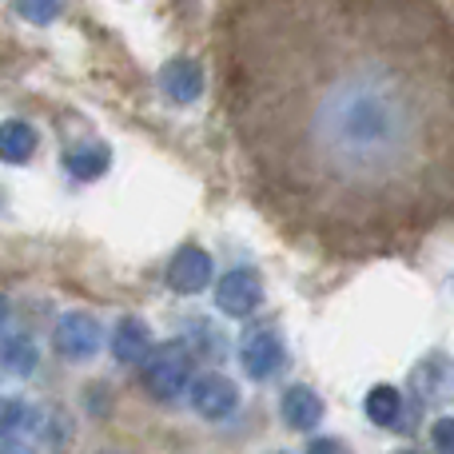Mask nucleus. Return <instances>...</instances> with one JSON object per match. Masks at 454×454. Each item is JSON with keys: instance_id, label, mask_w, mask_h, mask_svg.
<instances>
[{"instance_id": "1", "label": "nucleus", "mask_w": 454, "mask_h": 454, "mask_svg": "<svg viewBox=\"0 0 454 454\" xmlns=\"http://www.w3.org/2000/svg\"><path fill=\"white\" fill-rule=\"evenodd\" d=\"M243 148L343 220L407 212L454 176V24L434 0H227Z\"/></svg>"}, {"instance_id": "2", "label": "nucleus", "mask_w": 454, "mask_h": 454, "mask_svg": "<svg viewBox=\"0 0 454 454\" xmlns=\"http://www.w3.org/2000/svg\"><path fill=\"white\" fill-rule=\"evenodd\" d=\"M140 383L156 403H176L192 387V355L180 343L152 347V355L140 363Z\"/></svg>"}, {"instance_id": "3", "label": "nucleus", "mask_w": 454, "mask_h": 454, "mask_svg": "<svg viewBox=\"0 0 454 454\" xmlns=\"http://www.w3.org/2000/svg\"><path fill=\"white\" fill-rule=\"evenodd\" d=\"M52 343H56V351H60V359L88 363L104 347V327H100V319H96V315L68 311V315H60V323H56Z\"/></svg>"}, {"instance_id": "4", "label": "nucleus", "mask_w": 454, "mask_h": 454, "mask_svg": "<svg viewBox=\"0 0 454 454\" xmlns=\"http://www.w3.org/2000/svg\"><path fill=\"white\" fill-rule=\"evenodd\" d=\"M188 399H192V407H196L200 419L223 423V419H231L235 411H239V387H235L227 375H220V371H207V375L192 379Z\"/></svg>"}, {"instance_id": "5", "label": "nucleus", "mask_w": 454, "mask_h": 454, "mask_svg": "<svg viewBox=\"0 0 454 454\" xmlns=\"http://www.w3.org/2000/svg\"><path fill=\"white\" fill-rule=\"evenodd\" d=\"M283 359H287V351H283L279 331L255 327V331H247V335L239 339V367H243V375L271 379L275 371L283 367Z\"/></svg>"}, {"instance_id": "6", "label": "nucleus", "mask_w": 454, "mask_h": 454, "mask_svg": "<svg viewBox=\"0 0 454 454\" xmlns=\"http://www.w3.org/2000/svg\"><path fill=\"white\" fill-rule=\"evenodd\" d=\"M259 303H263V283L255 271H227L215 283V307L227 319H247L259 311Z\"/></svg>"}, {"instance_id": "7", "label": "nucleus", "mask_w": 454, "mask_h": 454, "mask_svg": "<svg viewBox=\"0 0 454 454\" xmlns=\"http://www.w3.org/2000/svg\"><path fill=\"white\" fill-rule=\"evenodd\" d=\"M215 267H212V255L200 247H184L176 251V259L168 263V287L180 291V295H196L212 283Z\"/></svg>"}, {"instance_id": "8", "label": "nucleus", "mask_w": 454, "mask_h": 454, "mask_svg": "<svg viewBox=\"0 0 454 454\" xmlns=\"http://www.w3.org/2000/svg\"><path fill=\"white\" fill-rule=\"evenodd\" d=\"M152 327L144 319H136V315H124V319L116 323V331H112V355H116V363H124V367H140L144 359L152 355Z\"/></svg>"}, {"instance_id": "9", "label": "nucleus", "mask_w": 454, "mask_h": 454, "mask_svg": "<svg viewBox=\"0 0 454 454\" xmlns=\"http://www.w3.org/2000/svg\"><path fill=\"white\" fill-rule=\"evenodd\" d=\"M279 415H283V423H287L291 431H299V434L315 431V427L323 423V399L311 391V387L295 383V387H287V391H283Z\"/></svg>"}, {"instance_id": "10", "label": "nucleus", "mask_w": 454, "mask_h": 454, "mask_svg": "<svg viewBox=\"0 0 454 454\" xmlns=\"http://www.w3.org/2000/svg\"><path fill=\"white\" fill-rule=\"evenodd\" d=\"M363 411H367V419L375 427H399L403 423V411H407V403H403V395H399V387H387V383H379V387H371L367 391V399H363Z\"/></svg>"}, {"instance_id": "11", "label": "nucleus", "mask_w": 454, "mask_h": 454, "mask_svg": "<svg viewBox=\"0 0 454 454\" xmlns=\"http://www.w3.org/2000/svg\"><path fill=\"white\" fill-rule=\"evenodd\" d=\"M36 363H40V351H36V343H32L28 335L0 339V367H4L8 375L24 379V375H32V371H36Z\"/></svg>"}, {"instance_id": "12", "label": "nucleus", "mask_w": 454, "mask_h": 454, "mask_svg": "<svg viewBox=\"0 0 454 454\" xmlns=\"http://www.w3.org/2000/svg\"><path fill=\"white\" fill-rule=\"evenodd\" d=\"M32 415L36 407L16 395H0V439H16V434H28L32 431Z\"/></svg>"}, {"instance_id": "13", "label": "nucleus", "mask_w": 454, "mask_h": 454, "mask_svg": "<svg viewBox=\"0 0 454 454\" xmlns=\"http://www.w3.org/2000/svg\"><path fill=\"white\" fill-rule=\"evenodd\" d=\"M32 148H36V136H32L24 124H8L4 132H0V156L12 160V164L28 160V156H32Z\"/></svg>"}, {"instance_id": "14", "label": "nucleus", "mask_w": 454, "mask_h": 454, "mask_svg": "<svg viewBox=\"0 0 454 454\" xmlns=\"http://www.w3.org/2000/svg\"><path fill=\"white\" fill-rule=\"evenodd\" d=\"M431 442H434V450L454 454V415L434 419V427H431Z\"/></svg>"}, {"instance_id": "15", "label": "nucleus", "mask_w": 454, "mask_h": 454, "mask_svg": "<svg viewBox=\"0 0 454 454\" xmlns=\"http://www.w3.org/2000/svg\"><path fill=\"white\" fill-rule=\"evenodd\" d=\"M307 454H343V447H339L335 439H311V447H307Z\"/></svg>"}, {"instance_id": "16", "label": "nucleus", "mask_w": 454, "mask_h": 454, "mask_svg": "<svg viewBox=\"0 0 454 454\" xmlns=\"http://www.w3.org/2000/svg\"><path fill=\"white\" fill-rule=\"evenodd\" d=\"M8 319V311H4V299H0V323H4Z\"/></svg>"}, {"instance_id": "17", "label": "nucleus", "mask_w": 454, "mask_h": 454, "mask_svg": "<svg viewBox=\"0 0 454 454\" xmlns=\"http://www.w3.org/2000/svg\"><path fill=\"white\" fill-rule=\"evenodd\" d=\"M399 454H419V450H399Z\"/></svg>"}, {"instance_id": "18", "label": "nucleus", "mask_w": 454, "mask_h": 454, "mask_svg": "<svg viewBox=\"0 0 454 454\" xmlns=\"http://www.w3.org/2000/svg\"><path fill=\"white\" fill-rule=\"evenodd\" d=\"M275 454H287V450H275Z\"/></svg>"}, {"instance_id": "19", "label": "nucleus", "mask_w": 454, "mask_h": 454, "mask_svg": "<svg viewBox=\"0 0 454 454\" xmlns=\"http://www.w3.org/2000/svg\"><path fill=\"white\" fill-rule=\"evenodd\" d=\"M104 454H108V450H104Z\"/></svg>"}]
</instances>
